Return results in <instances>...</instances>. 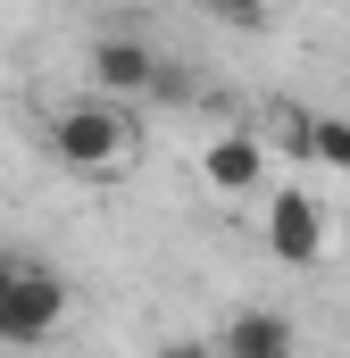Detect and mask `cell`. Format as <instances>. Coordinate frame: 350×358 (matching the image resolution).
Returning a JSON list of instances; mask_svg holds the SVG:
<instances>
[{"label":"cell","instance_id":"6da1fadb","mask_svg":"<svg viewBox=\"0 0 350 358\" xmlns=\"http://www.w3.org/2000/svg\"><path fill=\"white\" fill-rule=\"evenodd\" d=\"M50 159H59L67 176H84V183H117L134 167V125H125V108L100 100V92L50 108Z\"/></svg>","mask_w":350,"mask_h":358},{"label":"cell","instance_id":"7a4b0ae2","mask_svg":"<svg viewBox=\"0 0 350 358\" xmlns=\"http://www.w3.org/2000/svg\"><path fill=\"white\" fill-rule=\"evenodd\" d=\"M67 325V283L34 259H0V342L8 350H42Z\"/></svg>","mask_w":350,"mask_h":358},{"label":"cell","instance_id":"3957f363","mask_svg":"<svg viewBox=\"0 0 350 358\" xmlns=\"http://www.w3.org/2000/svg\"><path fill=\"white\" fill-rule=\"evenodd\" d=\"M92 92L100 100H134V92H167V59L142 42V34H100L92 42Z\"/></svg>","mask_w":350,"mask_h":358},{"label":"cell","instance_id":"277c9868","mask_svg":"<svg viewBox=\"0 0 350 358\" xmlns=\"http://www.w3.org/2000/svg\"><path fill=\"white\" fill-rule=\"evenodd\" d=\"M267 250H275L284 267H317V259H326V208H317L309 183H284V192L267 200Z\"/></svg>","mask_w":350,"mask_h":358},{"label":"cell","instance_id":"5b68a950","mask_svg":"<svg viewBox=\"0 0 350 358\" xmlns=\"http://www.w3.org/2000/svg\"><path fill=\"white\" fill-rule=\"evenodd\" d=\"M217 358H300V334H292V317L284 308H234L225 325H217Z\"/></svg>","mask_w":350,"mask_h":358},{"label":"cell","instance_id":"8992f818","mask_svg":"<svg viewBox=\"0 0 350 358\" xmlns=\"http://www.w3.org/2000/svg\"><path fill=\"white\" fill-rule=\"evenodd\" d=\"M200 176H209V192H259L267 183V134L225 125V134L200 150Z\"/></svg>","mask_w":350,"mask_h":358},{"label":"cell","instance_id":"52a82bcc","mask_svg":"<svg viewBox=\"0 0 350 358\" xmlns=\"http://www.w3.org/2000/svg\"><path fill=\"white\" fill-rule=\"evenodd\" d=\"M309 159L350 176V117H309Z\"/></svg>","mask_w":350,"mask_h":358},{"label":"cell","instance_id":"ba28073f","mask_svg":"<svg viewBox=\"0 0 350 358\" xmlns=\"http://www.w3.org/2000/svg\"><path fill=\"white\" fill-rule=\"evenodd\" d=\"M209 17H225V25H242V34H259L267 17H275V0H200Z\"/></svg>","mask_w":350,"mask_h":358},{"label":"cell","instance_id":"9c48e42d","mask_svg":"<svg viewBox=\"0 0 350 358\" xmlns=\"http://www.w3.org/2000/svg\"><path fill=\"white\" fill-rule=\"evenodd\" d=\"M275 142H284L292 159H309V117H300V108H284V117H275Z\"/></svg>","mask_w":350,"mask_h":358},{"label":"cell","instance_id":"30bf717a","mask_svg":"<svg viewBox=\"0 0 350 358\" xmlns=\"http://www.w3.org/2000/svg\"><path fill=\"white\" fill-rule=\"evenodd\" d=\"M159 358H217L209 342H192V334H175V342H159Z\"/></svg>","mask_w":350,"mask_h":358}]
</instances>
